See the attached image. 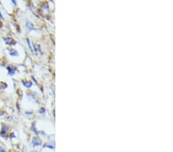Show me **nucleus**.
Here are the masks:
<instances>
[{"label":"nucleus","instance_id":"7ed1b4c3","mask_svg":"<svg viewBox=\"0 0 173 152\" xmlns=\"http://www.w3.org/2000/svg\"><path fill=\"white\" fill-rule=\"evenodd\" d=\"M9 126L6 125H3L2 127V131L0 132V136H1V137H5L6 133L9 132Z\"/></svg>","mask_w":173,"mask_h":152},{"label":"nucleus","instance_id":"f8f14e48","mask_svg":"<svg viewBox=\"0 0 173 152\" xmlns=\"http://www.w3.org/2000/svg\"><path fill=\"white\" fill-rule=\"evenodd\" d=\"M3 115H4V112L2 111H0V117H1V116H2Z\"/></svg>","mask_w":173,"mask_h":152},{"label":"nucleus","instance_id":"1a4fd4ad","mask_svg":"<svg viewBox=\"0 0 173 152\" xmlns=\"http://www.w3.org/2000/svg\"><path fill=\"white\" fill-rule=\"evenodd\" d=\"M45 110L44 108H40V110H39V113L40 114H45Z\"/></svg>","mask_w":173,"mask_h":152},{"label":"nucleus","instance_id":"20e7f679","mask_svg":"<svg viewBox=\"0 0 173 152\" xmlns=\"http://www.w3.org/2000/svg\"><path fill=\"white\" fill-rule=\"evenodd\" d=\"M32 143H33V145L34 147H37V146H39L42 144V141L38 137H35V138H33V141H32Z\"/></svg>","mask_w":173,"mask_h":152},{"label":"nucleus","instance_id":"9b49d317","mask_svg":"<svg viewBox=\"0 0 173 152\" xmlns=\"http://www.w3.org/2000/svg\"><path fill=\"white\" fill-rule=\"evenodd\" d=\"M44 147H48V148H50L51 149H53V148H54V147H53V146H51V145H45Z\"/></svg>","mask_w":173,"mask_h":152},{"label":"nucleus","instance_id":"9d476101","mask_svg":"<svg viewBox=\"0 0 173 152\" xmlns=\"http://www.w3.org/2000/svg\"><path fill=\"white\" fill-rule=\"evenodd\" d=\"M0 152H6V151L5 150L4 148H2V147H1V146H0Z\"/></svg>","mask_w":173,"mask_h":152},{"label":"nucleus","instance_id":"39448f33","mask_svg":"<svg viewBox=\"0 0 173 152\" xmlns=\"http://www.w3.org/2000/svg\"><path fill=\"white\" fill-rule=\"evenodd\" d=\"M26 28L28 29H29V31H31V30H33V29H34V25H33V24L32 23H31L30 21H26Z\"/></svg>","mask_w":173,"mask_h":152},{"label":"nucleus","instance_id":"6e6552de","mask_svg":"<svg viewBox=\"0 0 173 152\" xmlns=\"http://www.w3.org/2000/svg\"><path fill=\"white\" fill-rule=\"evenodd\" d=\"M26 42H27V44H28V46H29V49H30V51H32V52H33V47H32V45H31V43H30V42H29V39H27Z\"/></svg>","mask_w":173,"mask_h":152},{"label":"nucleus","instance_id":"f03ea898","mask_svg":"<svg viewBox=\"0 0 173 152\" xmlns=\"http://www.w3.org/2000/svg\"><path fill=\"white\" fill-rule=\"evenodd\" d=\"M7 70H8L9 75H14V74L16 72V67H15L13 65H9L7 67Z\"/></svg>","mask_w":173,"mask_h":152},{"label":"nucleus","instance_id":"0eeeda50","mask_svg":"<svg viewBox=\"0 0 173 152\" xmlns=\"http://www.w3.org/2000/svg\"><path fill=\"white\" fill-rule=\"evenodd\" d=\"M9 55L11 56H18V52L13 49H9Z\"/></svg>","mask_w":173,"mask_h":152},{"label":"nucleus","instance_id":"f257e3e1","mask_svg":"<svg viewBox=\"0 0 173 152\" xmlns=\"http://www.w3.org/2000/svg\"><path fill=\"white\" fill-rule=\"evenodd\" d=\"M3 40H4L5 43H6V45H16V42L15 41L14 39H12V38H11V37L4 38V39H3Z\"/></svg>","mask_w":173,"mask_h":152},{"label":"nucleus","instance_id":"2eb2a0df","mask_svg":"<svg viewBox=\"0 0 173 152\" xmlns=\"http://www.w3.org/2000/svg\"><path fill=\"white\" fill-rule=\"evenodd\" d=\"M32 152H38V151H33Z\"/></svg>","mask_w":173,"mask_h":152},{"label":"nucleus","instance_id":"423d86ee","mask_svg":"<svg viewBox=\"0 0 173 152\" xmlns=\"http://www.w3.org/2000/svg\"><path fill=\"white\" fill-rule=\"evenodd\" d=\"M23 84L24 85L25 87H26V88H30L32 85H33V83L31 81H28V82H23Z\"/></svg>","mask_w":173,"mask_h":152},{"label":"nucleus","instance_id":"ddd939ff","mask_svg":"<svg viewBox=\"0 0 173 152\" xmlns=\"http://www.w3.org/2000/svg\"><path fill=\"white\" fill-rule=\"evenodd\" d=\"M0 19H3V16H2V13H1V11H0Z\"/></svg>","mask_w":173,"mask_h":152},{"label":"nucleus","instance_id":"4468645a","mask_svg":"<svg viewBox=\"0 0 173 152\" xmlns=\"http://www.w3.org/2000/svg\"><path fill=\"white\" fill-rule=\"evenodd\" d=\"M12 3H13V4H14V5H16V2H15V0H12Z\"/></svg>","mask_w":173,"mask_h":152}]
</instances>
